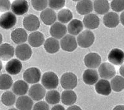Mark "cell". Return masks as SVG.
Returning <instances> with one entry per match:
<instances>
[{
	"mask_svg": "<svg viewBox=\"0 0 124 110\" xmlns=\"http://www.w3.org/2000/svg\"><path fill=\"white\" fill-rule=\"evenodd\" d=\"M58 77L52 71L45 72L42 77V83L44 87L48 90H54L58 85Z\"/></svg>",
	"mask_w": 124,
	"mask_h": 110,
	"instance_id": "1",
	"label": "cell"
},
{
	"mask_svg": "<svg viewBox=\"0 0 124 110\" xmlns=\"http://www.w3.org/2000/svg\"><path fill=\"white\" fill-rule=\"evenodd\" d=\"M60 83L62 87L66 90H72L77 86V77L73 72H66L61 77Z\"/></svg>",
	"mask_w": 124,
	"mask_h": 110,
	"instance_id": "2",
	"label": "cell"
},
{
	"mask_svg": "<svg viewBox=\"0 0 124 110\" xmlns=\"http://www.w3.org/2000/svg\"><path fill=\"white\" fill-rule=\"evenodd\" d=\"M94 34L91 30H85L78 36L77 43L82 48H88L94 43Z\"/></svg>",
	"mask_w": 124,
	"mask_h": 110,
	"instance_id": "3",
	"label": "cell"
},
{
	"mask_svg": "<svg viewBox=\"0 0 124 110\" xmlns=\"http://www.w3.org/2000/svg\"><path fill=\"white\" fill-rule=\"evenodd\" d=\"M17 23V17L12 12H6L0 17V27L3 29L13 28Z\"/></svg>",
	"mask_w": 124,
	"mask_h": 110,
	"instance_id": "4",
	"label": "cell"
},
{
	"mask_svg": "<svg viewBox=\"0 0 124 110\" xmlns=\"http://www.w3.org/2000/svg\"><path fill=\"white\" fill-rule=\"evenodd\" d=\"M23 77L27 83L35 84L40 80L41 71L37 68H29L24 72Z\"/></svg>",
	"mask_w": 124,
	"mask_h": 110,
	"instance_id": "5",
	"label": "cell"
},
{
	"mask_svg": "<svg viewBox=\"0 0 124 110\" xmlns=\"http://www.w3.org/2000/svg\"><path fill=\"white\" fill-rule=\"evenodd\" d=\"M98 72L101 77L103 79H110L114 77L116 71L114 66L108 62H104L98 68Z\"/></svg>",
	"mask_w": 124,
	"mask_h": 110,
	"instance_id": "6",
	"label": "cell"
},
{
	"mask_svg": "<svg viewBox=\"0 0 124 110\" xmlns=\"http://www.w3.org/2000/svg\"><path fill=\"white\" fill-rule=\"evenodd\" d=\"M29 95L32 100L40 101L42 100L46 95L45 89L42 85L35 83L31 86L29 90Z\"/></svg>",
	"mask_w": 124,
	"mask_h": 110,
	"instance_id": "7",
	"label": "cell"
},
{
	"mask_svg": "<svg viewBox=\"0 0 124 110\" xmlns=\"http://www.w3.org/2000/svg\"><path fill=\"white\" fill-rule=\"evenodd\" d=\"M60 47L63 50L68 52L75 51L77 48V41L74 36L71 35H66L61 39Z\"/></svg>",
	"mask_w": 124,
	"mask_h": 110,
	"instance_id": "8",
	"label": "cell"
},
{
	"mask_svg": "<svg viewBox=\"0 0 124 110\" xmlns=\"http://www.w3.org/2000/svg\"><path fill=\"white\" fill-rule=\"evenodd\" d=\"M23 26L28 31L34 32L39 28L40 23L37 16L34 14H30L23 19Z\"/></svg>",
	"mask_w": 124,
	"mask_h": 110,
	"instance_id": "9",
	"label": "cell"
},
{
	"mask_svg": "<svg viewBox=\"0 0 124 110\" xmlns=\"http://www.w3.org/2000/svg\"><path fill=\"white\" fill-rule=\"evenodd\" d=\"M85 66L90 69H96L100 66L101 58L99 54L96 53H90L85 56L84 58Z\"/></svg>",
	"mask_w": 124,
	"mask_h": 110,
	"instance_id": "10",
	"label": "cell"
},
{
	"mask_svg": "<svg viewBox=\"0 0 124 110\" xmlns=\"http://www.w3.org/2000/svg\"><path fill=\"white\" fill-rule=\"evenodd\" d=\"M16 55L18 59L21 61H26L31 58L32 55V51L27 44H21L16 48Z\"/></svg>",
	"mask_w": 124,
	"mask_h": 110,
	"instance_id": "11",
	"label": "cell"
},
{
	"mask_svg": "<svg viewBox=\"0 0 124 110\" xmlns=\"http://www.w3.org/2000/svg\"><path fill=\"white\" fill-rule=\"evenodd\" d=\"M67 32V28L63 24L60 22H55L51 26L50 28V34L52 37L56 39L63 38Z\"/></svg>",
	"mask_w": 124,
	"mask_h": 110,
	"instance_id": "12",
	"label": "cell"
},
{
	"mask_svg": "<svg viewBox=\"0 0 124 110\" xmlns=\"http://www.w3.org/2000/svg\"><path fill=\"white\" fill-rule=\"evenodd\" d=\"M108 60L112 64L122 65L124 62V52L118 48H114L108 53Z\"/></svg>",
	"mask_w": 124,
	"mask_h": 110,
	"instance_id": "13",
	"label": "cell"
},
{
	"mask_svg": "<svg viewBox=\"0 0 124 110\" xmlns=\"http://www.w3.org/2000/svg\"><path fill=\"white\" fill-rule=\"evenodd\" d=\"M11 10L15 15L22 16L27 13L29 10V4L25 0L14 1L11 4Z\"/></svg>",
	"mask_w": 124,
	"mask_h": 110,
	"instance_id": "14",
	"label": "cell"
},
{
	"mask_svg": "<svg viewBox=\"0 0 124 110\" xmlns=\"http://www.w3.org/2000/svg\"><path fill=\"white\" fill-rule=\"evenodd\" d=\"M11 38L13 42L17 45L24 44L28 39V35L25 30L22 28H17L14 30L11 34Z\"/></svg>",
	"mask_w": 124,
	"mask_h": 110,
	"instance_id": "15",
	"label": "cell"
},
{
	"mask_svg": "<svg viewBox=\"0 0 124 110\" xmlns=\"http://www.w3.org/2000/svg\"><path fill=\"white\" fill-rule=\"evenodd\" d=\"M95 90L98 94L108 96L112 92L110 82L106 79H101L97 81L95 85Z\"/></svg>",
	"mask_w": 124,
	"mask_h": 110,
	"instance_id": "16",
	"label": "cell"
},
{
	"mask_svg": "<svg viewBox=\"0 0 124 110\" xmlns=\"http://www.w3.org/2000/svg\"><path fill=\"white\" fill-rule=\"evenodd\" d=\"M56 17L57 16L55 11L50 8L45 9L40 13L41 20L46 26H51L55 24Z\"/></svg>",
	"mask_w": 124,
	"mask_h": 110,
	"instance_id": "17",
	"label": "cell"
},
{
	"mask_svg": "<svg viewBox=\"0 0 124 110\" xmlns=\"http://www.w3.org/2000/svg\"><path fill=\"white\" fill-rule=\"evenodd\" d=\"M103 22L107 27L114 28L119 24L120 18L117 13L114 12H109L105 14L103 17Z\"/></svg>",
	"mask_w": 124,
	"mask_h": 110,
	"instance_id": "18",
	"label": "cell"
},
{
	"mask_svg": "<svg viewBox=\"0 0 124 110\" xmlns=\"http://www.w3.org/2000/svg\"><path fill=\"white\" fill-rule=\"evenodd\" d=\"M6 71L11 75L18 74L23 69L21 62L17 59H12L6 63Z\"/></svg>",
	"mask_w": 124,
	"mask_h": 110,
	"instance_id": "19",
	"label": "cell"
},
{
	"mask_svg": "<svg viewBox=\"0 0 124 110\" xmlns=\"http://www.w3.org/2000/svg\"><path fill=\"white\" fill-rule=\"evenodd\" d=\"M93 3L91 1L83 0L80 1L76 4V11L79 14L83 16H86L91 14L93 9Z\"/></svg>",
	"mask_w": 124,
	"mask_h": 110,
	"instance_id": "20",
	"label": "cell"
},
{
	"mask_svg": "<svg viewBox=\"0 0 124 110\" xmlns=\"http://www.w3.org/2000/svg\"><path fill=\"white\" fill-rule=\"evenodd\" d=\"M16 105L19 110H31L33 108L34 102L29 96L23 95L17 98Z\"/></svg>",
	"mask_w": 124,
	"mask_h": 110,
	"instance_id": "21",
	"label": "cell"
},
{
	"mask_svg": "<svg viewBox=\"0 0 124 110\" xmlns=\"http://www.w3.org/2000/svg\"><path fill=\"white\" fill-rule=\"evenodd\" d=\"M14 55V48L9 43H3L0 45V59L8 61Z\"/></svg>",
	"mask_w": 124,
	"mask_h": 110,
	"instance_id": "22",
	"label": "cell"
},
{
	"mask_svg": "<svg viewBox=\"0 0 124 110\" xmlns=\"http://www.w3.org/2000/svg\"><path fill=\"white\" fill-rule=\"evenodd\" d=\"M28 42L31 47H39L45 42V37L42 33L40 32H34L28 37Z\"/></svg>",
	"mask_w": 124,
	"mask_h": 110,
	"instance_id": "23",
	"label": "cell"
},
{
	"mask_svg": "<svg viewBox=\"0 0 124 110\" xmlns=\"http://www.w3.org/2000/svg\"><path fill=\"white\" fill-rule=\"evenodd\" d=\"M83 79L86 84L92 85L97 82L99 79V74L94 69H86L83 74Z\"/></svg>",
	"mask_w": 124,
	"mask_h": 110,
	"instance_id": "24",
	"label": "cell"
},
{
	"mask_svg": "<svg viewBox=\"0 0 124 110\" xmlns=\"http://www.w3.org/2000/svg\"><path fill=\"white\" fill-rule=\"evenodd\" d=\"M83 24L86 28L91 30H94L99 27L100 20L99 17L94 14H87L83 18Z\"/></svg>",
	"mask_w": 124,
	"mask_h": 110,
	"instance_id": "25",
	"label": "cell"
},
{
	"mask_svg": "<svg viewBox=\"0 0 124 110\" xmlns=\"http://www.w3.org/2000/svg\"><path fill=\"white\" fill-rule=\"evenodd\" d=\"M44 46V49L46 52L50 54H54L59 51L60 43L57 39L50 37L45 40Z\"/></svg>",
	"mask_w": 124,
	"mask_h": 110,
	"instance_id": "26",
	"label": "cell"
},
{
	"mask_svg": "<svg viewBox=\"0 0 124 110\" xmlns=\"http://www.w3.org/2000/svg\"><path fill=\"white\" fill-rule=\"evenodd\" d=\"M83 29V24L80 20L73 19L68 25V32L70 35L73 36L79 35Z\"/></svg>",
	"mask_w": 124,
	"mask_h": 110,
	"instance_id": "27",
	"label": "cell"
},
{
	"mask_svg": "<svg viewBox=\"0 0 124 110\" xmlns=\"http://www.w3.org/2000/svg\"><path fill=\"white\" fill-rule=\"evenodd\" d=\"M62 102L66 106H72L77 100V95L73 90H65L61 95Z\"/></svg>",
	"mask_w": 124,
	"mask_h": 110,
	"instance_id": "28",
	"label": "cell"
},
{
	"mask_svg": "<svg viewBox=\"0 0 124 110\" xmlns=\"http://www.w3.org/2000/svg\"><path fill=\"white\" fill-rule=\"evenodd\" d=\"M29 90V85L26 82L22 80H18L13 85V92L16 95L23 96L27 93Z\"/></svg>",
	"mask_w": 124,
	"mask_h": 110,
	"instance_id": "29",
	"label": "cell"
},
{
	"mask_svg": "<svg viewBox=\"0 0 124 110\" xmlns=\"http://www.w3.org/2000/svg\"><path fill=\"white\" fill-rule=\"evenodd\" d=\"M93 7L95 11L98 14L104 15L108 13L110 9V4L108 1L105 0H96L94 1Z\"/></svg>",
	"mask_w": 124,
	"mask_h": 110,
	"instance_id": "30",
	"label": "cell"
},
{
	"mask_svg": "<svg viewBox=\"0 0 124 110\" xmlns=\"http://www.w3.org/2000/svg\"><path fill=\"white\" fill-rule=\"evenodd\" d=\"M61 100V95L58 91L55 90H51L46 93L45 100L46 103L50 104L56 105Z\"/></svg>",
	"mask_w": 124,
	"mask_h": 110,
	"instance_id": "31",
	"label": "cell"
},
{
	"mask_svg": "<svg viewBox=\"0 0 124 110\" xmlns=\"http://www.w3.org/2000/svg\"><path fill=\"white\" fill-rule=\"evenodd\" d=\"M73 17V16L71 11L68 9H62L57 14L58 21L62 24H66L71 21Z\"/></svg>",
	"mask_w": 124,
	"mask_h": 110,
	"instance_id": "32",
	"label": "cell"
},
{
	"mask_svg": "<svg viewBox=\"0 0 124 110\" xmlns=\"http://www.w3.org/2000/svg\"><path fill=\"white\" fill-rule=\"evenodd\" d=\"M110 85L112 89L114 92H121L124 89V78L120 76H115L112 79Z\"/></svg>",
	"mask_w": 124,
	"mask_h": 110,
	"instance_id": "33",
	"label": "cell"
},
{
	"mask_svg": "<svg viewBox=\"0 0 124 110\" xmlns=\"http://www.w3.org/2000/svg\"><path fill=\"white\" fill-rule=\"evenodd\" d=\"M13 79L9 75L6 74L0 75V90H8L13 86Z\"/></svg>",
	"mask_w": 124,
	"mask_h": 110,
	"instance_id": "34",
	"label": "cell"
},
{
	"mask_svg": "<svg viewBox=\"0 0 124 110\" xmlns=\"http://www.w3.org/2000/svg\"><path fill=\"white\" fill-rule=\"evenodd\" d=\"M16 101V95L13 92L7 91L3 93L1 96V102L6 106H13Z\"/></svg>",
	"mask_w": 124,
	"mask_h": 110,
	"instance_id": "35",
	"label": "cell"
},
{
	"mask_svg": "<svg viewBox=\"0 0 124 110\" xmlns=\"http://www.w3.org/2000/svg\"><path fill=\"white\" fill-rule=\"evenodd\" d=\"M31 3L34 9L43 11L46 9L48 1L45 0H32L31 1Z\"/></svg>",
	"mask_w": 124,
	"mask_h": 110,
	"instance_id": "36",
	"label": "cell"
},
{
	"mask_svg": "<svg viewBox=\"0 0 124 110\" xmlns=\"http://www.w3.org/2000/svg\"><path fill=\"white\" fill-rule=\"evenodd\" d=\"M110 6L114 11H122L124 10V0H114L111 2Z\"/></svg>",
	"mask_w": 124,
	"mask_h": 110,
	"instance_id": "37",
	"label": "cell"
},
{
	"mask_svg": "<svg viewBox=\"0 0 124 110\" xmlns=\"http://www.w3.org/2000/svg\"><path fill=\"white\" fill-rule=\"evenodd\" d=\"M65 4V1L64 0H51L48 1V5L53 10L61 9L64 7Z\"/></svg>",
	"mask_w": 124,
	"mask_h": 110,
	"instance_id": "38",
	"label": "cell"
},
{
	"mask_svg": "<svg viewBox=\"0 0 124 110\" xmlns=\"http://www.w3.org/2000/svg\"><path fill=\"white\" fill-rule=\"evenodd\" d=\"M50 108L48 103L45 102H39L35 103L33 107V110H49Z\"/></svg>",
	"mask_w": 124,
	"mask_h": 110,
	"instance_id": "39",
	"label": "cell"
},
{
	"mask_svg": "<svg viewBox=\"0 0 124 110\" xmlns=\"http://www.w3.org/2000/svg\"><path fill=\"white\" fill-rule=\"evenodd\" d=\"M11 7V4L9 1L0 0V11L6 12L9 11Z\"/></svg>",
	"mask_w": 124,
	"mask_h": 110,
	"instance_id": "40",
	"label": "cell"
},
{
	"mask_svg": "<svg viewBox=\"0 0 124 110\" xmlns=\"http://www.w3.org/2000/svg\"><path fill=\"white\" fill-rule=\"evenodd\" d=\"M51 110H65V108L60 104H56L55 106L52 107Z\"/></svg>",
	"mask_w": 124,
	"mask_h": 110,
	"instance_id": "41",
	"label": "cell"
},
{
	"mask_svg": "<svg viewBox=\"0 0 124 110\" xmlns=\"http://www.w3.org/2000/svg\"><path fill=\"white\" fill-rule=\"evenodd\" d=\"M66 110H82V109L79 106H76V105H72V106H69Z\"/></svg>",
	"mask_w": 124,
	"mask_h": 110,
	"instance_id": "42",
	"label": "cell"
},
{
	"mask_svg": "<svg viewBox=\"0 0 124 110\" xmlns=\"http://www.w3.org/2000/svg\"><path fill=\"white\" fill-rule=\"evenodd\" d=\"M119 72H120V74L122 76V77H124V64L120 66V69H119Z\"/></svg>",
	"mask_w": 124,
	"mask_h": 110,
	"instance_id": "43",
	"label": "cell"
},
{
	"mask_svg": "<svg viewBox=\"0 0 124 110\" xmlns=\"http://www.w3.org/2000/svg\"><path fill=\"white\" fill-rule=\"evenodd\" d=\"M113 110H124V105H117Z\"/></svg>",
	"mask_w": 124,
	"mask_h": 110,
	"instance_id": "44",
	"label": "cell"
},
{
	"mask_svg": "<svg viewBox=\"0 0 124 110\" xmlns=\"http://www.w3.org/2000/svg\"><path fill=\"white\" fill-rule=\"evenodd\" d=\"M120 20L121 24L124 26V11H123L122 13V14H120Z\"/></svg>",
	"mask_w": 124,
	"mask_h": 110,
	"instance_id": "45",
	"label": "cell"
},
{
	"mask_svg": "<svg viewBox=\"0 0 124 110\" xmlns=\"http://www.w3.org/2000/svg\"><path fill=\"white\" fill-rule=\"evenodd\" d=\"M2 42H3V36H2L1 34H0V45H1Z\"/></svg>",
	"mask_w": 124,
	"mask_h": 110,
	"instance_id": "46",
	"label": "cell"
},
{
	"mask_svg": "<svg viewBox=\"0 0 124 110\" xmlns=\"http://www.w3.org/2000/svg\"><path fill=\"white\" fill-rule=\"evenodd\" d=\"M2 68H3V63H2L1 61L0 60V71H1Z\"/></svg>",
	"mask_w": 124,
	"mask_h": 110,
	"instance_id": "47",
	"label": "cell"
},
{
	"mask_svg": "<svg viewBox=\"0 0 124 110\" xmlns=\"http://www.w3.org/2000/svg\"><path fill=\"white\" fill-rule=\"evenodd\" d=\"M8 110H17V109L16 108H11V109H9Z\"/></svg>",
	"mask_w": 124,
	"mask_h": 110,
	"instance_id": "48",
	"label": "cell"
}]
</instances>
